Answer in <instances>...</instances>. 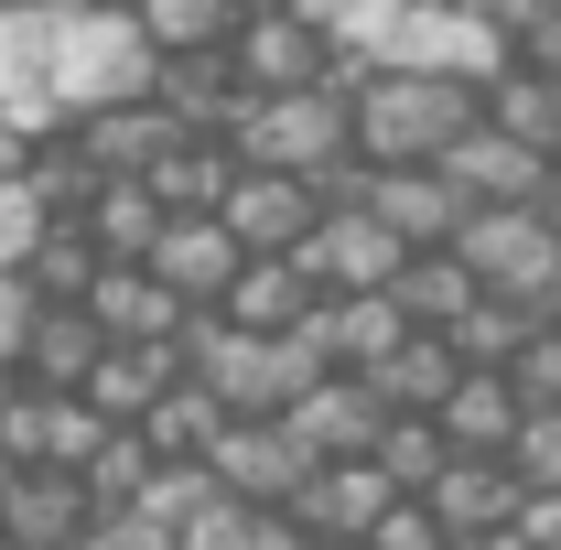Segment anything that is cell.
Returning <instances> with one entry per match:
<instances>
[{
  "label": "cell",
  "instance_id": "cell-1",
  "mask_svg": "<svg viewBox=\"0 0 561 550\" xmlns=\"http://www.w3.org/2000/svg\"><path fill=\"white\" fill-rule=\"evenodd\" d=\"M486 119V87L465 76H421V66H367L346 87V130L367 173H400V162H443L454 140Z\"/></svg>",
  "mask_w": 561,
  "mask_h": 550
},
{
  "label": "cell",
  "instance_id": "cell-2",
  "mask_svg": "<svg viewBox=\"0 0 561 550\" xmlns=\"http://www.w3.org/2000/svg\"><path fill=\"white\" fill-rule=\"evenodd\" d=\"M184 378H206V400L227 421H280L313 378H335V367L302 335H249V324H227V313H195V324H184Z\"/></svg>",
  "mask_w": 561,
  "mask_h": 550
},
{
  "label": "cell",
  "instance_id": "cell-3",
  "mask_svg": "<svg viewBox=\"0 0 561 550\" xmlns=\"http://www.w3.org/2000/svg\"><path fill=\"white\" fill-rule=\"evenodd\" d=\"M227 162H249V173H335L356 162V130H346V87H280V98H238L227 108Z\"/></svg>",
  "mask_w": 561,
  "mask_h": 550
},
{
  "label": "cell",
  "instance_id": "cell-4",
  "mask_svg": "<svg viewBox=\"0 0 561 550\" xmlns=\"http://www.w3.org/2000/svg\"><path fill=\"white\" fill-rule=\"evenodd\" d=\"M151 76H162V55L140 44L130 11L55 0V108H66V119L108 108V98H151Z\"/></svg>",
  "mask_w": 561,
  "mask_h": 550
},
{
  "label": "cell",
  "instance_id": "cell-5",
  "mask_svg": "<svg viewBox=\"0 0 561 550\" xmlns=\"http://www.w3.org/2000/svg\"><path fill=\"white\" fill-rule=\"evenodd\" d=\"M454 260L486 280L496 302H518L529 324H551V313H561V227L540 206H476V216H465V238H454Z\"/></svg>",
  "mask_w": 561,
  "mask_h": 550
},
{
  "label": "cell",
  "instance_id": "cell-6",
  "mask_svg": "<svg viewBox=\"0 0 561 550\" xmlns=\"http://www.w3.org/2000/svg\"><path fill=\"white\" fill-rule=\"evenodd\" d=\"M227 76H238V98H280V87H356L346 55H335V33H324L313 11H249V22H238V44H227Z\"/></svg>",
  "mask_w": 561,
  "mask_h": 550
},
{
  "label": "cell",
  "instance_id": "cell-7",
  "mask_svg": "<svg viewBox=\"0 0 561 550\" xmlns=\"http://www.w3.org/2000/svg\"><path fill=\"white\" fill-rule=\"evenodd\" d=\"M313 216H324V206H313L302 173H249V162H238L227 195H216V227L238 238V260H291V249L313 238Z\"/></svg>",
  "mask_w": 561,
  "mask_h": 550
},
{
  "label": "cell",
  "instance_id": "cell-8",
  "mask_svg": "<svg viewBox=\"0 0 561 550\" xmlns=\"http://www.w3.org/2000/svg\"><path fill=\"white\" fill-rule=\"evenodd\" d=\"M195 465H206L216 496H238V507H291V485L313 475V454L291 443V421H227Z\"/></svg>",
  "mask_w": 561,
  "mask_h": 550
},
{
  "label": "cell",
  "instance_id": "cell-9",
  "mask_svg": "<svg viewBox=\"0 0 561 550\" xmlns=\"http://www.w3.org/2000/svg\"><path fill=\"white\" fill-rule=\"evenodd\" d=\"M291 260L313 271V291H389L411 249H400V238H389L367 206H324V216H313V238H302Z\"/></svg>",
  "mask_w": 561,
  "mask_h": 550
},
{
  "label": "cell",
  "instance_id": "cell-10",
  "mask_svg": "<svg viewBox=\"0 0 561 550\" xmlns=\"http://www.w3.org/2000/svg\"><path fill=\"white\" fill-rule=\"evenodd\" d=\"M367 216L400 238V249H454L465 238V184L443 173V162H400V173H367Z\"/></svg>",
  "mask_w": 561,
  "mask_h": 550
},
{
  "label": "cell",
  "instance_id": "cell-11",
  "mask_svg": "<svg viewBox=\"0 0 561 550\" xmlns=\"http://www.w3.org/2000/svg\"><path fill=\"white\" fill-rule=\"evenodd\" d=\"M76 313H87L108 345H184V324H195V313L140 271V260H98V280H87V302H76Z\"/></svg>",
  "mask_w": 561,
  "mask_h": 550
},
{
  "label": "cell",
  "instance_id": "cell-12",
  "mask_svg": "<svg viewBox=\"0 0 561 550\" xmlns=\"http://www.w3.org/2000/svg\"><path fill=\"white\" fill-rule=\"evenodd\" d=\"M66 140H76V162L87 173H151L173 140H195L162 98H108V108H87V119H66Z\"/></svg>",
  "mask_w": 561,
  "mask_h": 550
},
{
  "label": "cell",
  "instance_id": "cell-13",
  "mask_svg": "<svg viewBox=\"0 0 561 550\" xmlns=\"http://www.w3.org/2000/svg\"><path fill=\"white\" fill-rule=\"evenodd\" d=\"M280 421H291V443H302L313 465H356V454L389 432L378 389H367V378H346V367H335V378H313V389H302V400H291Z\"/></svg>",
  "mask_w": 561,
  "mask_h": 550
},
{
  "label": "cell",
  "instance_id": "cell-14",
  "mask_svg": "<svg viewBox=\"0 0 561 550\" xmlns=\"http://www.w3.org/2000/svg\"><path fill=\"white\" fill-rule=\"evenodd\" d=\"M518 496H529V485H518L507 454H454L443 475L421 485V507L443 518V540H486V529H507V518H518Z\"/></svg>",
  "mask_w": 561,
  "mask_h": 550
},
{
  "label": "cell",
  "instance_id": "cell-15",
  "mask_svg": "<svg viewBox=\"0 0 561 550\" xmlns=\"http://www.w3.org/2000/svg\"><path fill=\"white\" fill-rule=\"evenodd\" d=\"M140 271L162 280L184 313H216V302H227V280H238V238H227L216 216H173V227L151 238V260H140Z\"/></svg>",
  "mask_w": 561,
  "mask_h": 550
},
{
  "label": "cell",
  "instance_id": "cell-16",
  "mask_svg": "<svg viewBox=\"0 0 561 550\" xmlns=\"http://www.w3.org/2000/svg\"><path fill=\"white\" fill-rule=\"evenodd\" d=\"M443 173L465 184V206H540V184H551V151H529V140H507L496 119H476V130L443 151Z\"/></svg>",
  "mask_w": 561,
  "mask_h": 550
},
{
  "label": "cell",
  "instance_id": "cell-17",
  "mask_svg": "<svg viewBox=\"0 0 561 550\" xmlns=\"http://www.w3.org/2000/svg\"><path fill=\"white\" fill-rule=\"evenodd\" d=\"M184 378V345H98V367H87V411L108 421V432H140L151 421V400Z\"/></svg>",
  "mask_w": 561,
  "mask_h": 550
},
{
  "label": "cell",
  "instance_id": "cell-18",
  "mask_svg": "<svg viewBox=\"0 0 561 550\" xmlns=\"http://www.w3.org/2000/svg\"><path fill=\"white\" fill-rule=\"evenodd\" d=\"M98 518V496L66 475V465H22L11 475V496H0V529H11V550H76V529Z\"/></svg>",
  "mask_w": 561,
  "mask_h": 550
},
{
  "label": "cell",
  "instance_id": "cell-19",
  "mask_svg": "<svg viewBox=\"0 0 561 550\" xmlns=\"http://www.w3.org/2000/svg\"><path fill=\"white\" fill-rule=\"evenodd\" d=\"M389 496H400V485H389L378 465H367V454H356V465H313V475L291 485V518H302L313 540H367Z\"/></svg>",
  "mask_w": 561,
  "mask_h": 550
},
{
  "label": "cell",
  "instance_id": "cell-20",
  "mask_svg": "<svg viewBox=\"0 0 561 550\" xmlns=\"http://www.w3.org/2000/svg\"><path fill=\"white\" fill-rule=\"evenodd\" d=\"M98 345H108V335H98L76 302H33V324H22V356H11V367H22V389L76 400V389H87V367H98Z\"/></svg>",
  "mask_w": 561,
  "mask_h": 550
},
{
  "label": "cell",
  "instance_id": "cell-21",
  "mask_svg": "<svg viewBox=\"0 0 561 550\" xmlns=\"http://www.w3.org/2000/svg\"><path fill=\"white\" fill-rule=\"evenodd\" d=\"M389 302H400V324H411V335H454V324L486 302V280L465 271L454 249H411L400 280H389Z\"/></svg>",
  "mask_w": 561,
  "mask_h": 550
},
{
  "label": "cell",
  "instance_id": "cell-22",
  "mask_svg": "<svg viewBox=\"0 0 561 550\" xmlns=\"http://www.w3.org/2000/svg\"><path fill=\"white\" fill-rule=\"evenodd\" d=\"M454 378H465V356H454V335H400L389 345V356H378V367H367V389H378V411L400 421V411H443V400H454Z\"/></svg>",
  "mask_w": 561,
  "mask_h": 550
},
{
  "label": "cell",
  "instance_id": "cell-23",
  "mask_svg": "<svg viewBox=\"0 0 561 550\" xmlns=\"http://www.w3.org/2000/svg\"><path fill=\"white\" fill-rule=\"evenodd\" d=\"M76 227H87L98 260H151V238H162L173 216H162V195H151L140 173H98V195L76 206Z\"/></svg>",
  "mask_w": 561,
  "mask_h": 550
},
{
  "label": "cell",
  "instance_id": "cell-24",
  "mask_svg": "<svg viewBox=\"0 0 561 550\" xmlns=\"http://www.w3.org/2000/svg\"><path fill=\"white\" fill-rule=\"evenodd\" d=\"M324 291H313V271L302 260H238V280H227V324H249V335H291L302 313H313Z\"/></svg>",
  "mask_w": 561,
  "mask_h": 550
},
{
  "label": "cell",
  "instance_id": "cell-25",
  "mask_svg": "<svg viewBox=\"0 0 561 550\" xmlns=\"http://www.w3.org/2000/svg\"><path fill=\"white\" fill-rule=\"evenodd\" d=\"M443 443H454V454H507V443H518V389H507V378H496V367H465V378H454V400H443Z\"/></svg>",
  "mask_w": 561,
  "mask_h": 550
},
{
  "label": "cell",
  "instance_id": "cell-26",
  "mask_svg": "<svg viewBox=\"0 0 561 550\" xmlns=\"http://www.w3.org/2000/svg\"><path fill=\"white\" fill-rule=\"evenodd\" d=\"M130 22H140V44H151L162 66H184V55H227L249 11H238V0H140Z\"/></svg>",
  "mask_w": 561,
  "mask_h": 550
},
{
  "label": "cell",
  "instance_id": "cell-27",
  "mask_svg": "<svg viewBox=\"0 0 561 550\" xmlns=\"http://www.w3.org/2000/svg\"><path fill=\"white\" fill-rule=\"evenodd\" d=\"M216 432H227V411L206 400V378H173L162 400H151V421H140V443H151V465H195Z\"/></svg>",
  "mask_w": 561,
  "mask_h": 550
},
{
  "label": "cell",
  "instance_id": "cell-28",
  "mask_svg": "<svg viewBox=\"0 0 561 550\" xmlns=\"http://www.w3.org/2000/svg\"><path fill=\"white\" fill-rule=\"evenodd\" d=\"M486 119L507 140H529V151H551V130H561V76H529V66L486 76Z\"/></svg>",
  "mask_w": 561,
  "mask_h": 550
},
{
  "label": "cell",
  "instance_id": "cell-29",
  "mask_svg": "<svg viewBox=\"0 0 561 550\" xmlns=\"http://www.w3.org/2000/svg\"><path fill=\"white\" fill-rule=\"evenodd\" d=\"M367 465H378V475L400 485V496H421V485H432V475H443V465H454V443H443V421L400 411V421H389V432H378V443H367Z\"/></svg>",
  "mask_w": 561,
  "mask_h": 550
},
{
  "label": "cell",
  "instance_id": "cell-30",
  "mask_svg": "<svg viewBox=\"0 0 561 550\" xmlns=\"http://www.w3.org/2000/svg\"><path fill=\"white\" fill-rule=\"evenodd\" d=\"M87 280H98L87 227H44V238H33V260H22V291H33V302H87Z\"/></svg>",
  "mask_w": 561,
  "mask_h": 550
},
{
  "label": "cell",
  "instance_id": "cell-31",
  "mask_svg": "<svg viewBox=\"0 0 561 550\" xmlns=\"http://www.w3.org/2000/svg\"><path fill=\"white\" fill-rule=\"evenodd\" d=\"M496 378L518 389V411H561V313H551V324H529V335H518V356H507Z\"/></svg>",
  "mask_w": 561,
  "mask_h": 550
},
{
  "label": "cell",
  "instance_id": "cell-32",
  "mask_svg": "<svg viewBox=\"0 0 561 550\" xmlns=\"http://www.w3.org/2000/svg\"><path fill=\"white\" fill-rule=\"evenodd\" d=\"M87 496H98V507H130L140 485H151V443H140V432H108V443H98V454H87Z\"/></svg>",
  "mask_w": 561,
  "mask_h": 550
},
{
  "label": "cell",
  "instance_id": "cell-33",
  "mask_svg": "<svg viewBox=\"0 0 561 550\" xmlns=\"http://www.w3.org/2000/svg\"><path fill=\"white\" fill-rule=\"evenodd\" d=\"M98 443H108V421L87 411V400H55V389H44V454H33V465H66V475H87V454H98Z\"/></svg>",
  "mask_w": 561,
  "mask_h": 550
},
{
  "label": "cell",
  "instance_id": "cell-34",
  "mask_svg": "<svg viewBox=\"0 0 561 550\" xmlns=\"http://www.w3.org/2000/svg\"><path fill=\"white\" fill-rule=\"evenodd\" d=\"M518 335H529V313L486 291V302H476V313L454 324V356H465V367H507V356H518Z\"/></svg>",
  "mask_w": 561,
  "mask_h": 550
},
{
  "label": "cell",
  "instance_id": "cell-35",
  "mask_svg": "<svg viewBox=\"0 0 561 550\" xmlns=\"http://www.w3.org/2000/svg\"><path fill=\"white\" fill-rule=\"evenodd\" d=\"M206 496H216V475H206V465H151V485H140L130 507H140V518H162V529H184Z\"/></svg>",
  "mask_w": 561,
  "mask_h": 550
},
{
  "label": "cell",
  "instance_id": "cell-36",
  "mask_svg": "<svg viewBox=\"0 0 561 550\" xmlns=\"http://www.w3.org/2000/svg\"><path fill=\"white\" fill-rule=\"evenodd\" d=\"M507 465H518V485H529V496H561V411H529V421H518Z\"/></svg>",
  "mask_w": 561,
  "mask_h": 550
},
{
  "label": "cell",
  "instance_id": "cell-37",
  "mask_svg": "<svg viewBox=\"0 0 561 550\" xmlns=\"http://www.w3.org/2000/svg\"><path fill=\"white\" fill-rule=\"evenodd\" d=\"M356 550H454V540H443V518H432L421 496H389V507H378V529H367Z\"/></svg>",
  "mask_w": 561,
  "mask_h": 550
},
{
  "label": "cell",
  "instance_id": "cell-38",
  "mask_svg": "<svg viewBox=\"0 0 561 550\" xmlns=\"http://www.w3.org/2000/svg\"><path fill=\"white\" fill-rule=\"evenodd\" d=\"M76 550H173V529L140 518V507H98V518L76 529Z\"/></svg>",
  "mask_w": 561,
  "mask_h": 550
},
{
  "label": "cell",
  "instance_id": "cell-39",
  "mask_svg": "<svg viewBox=\"0 0 561 550\" xmlns=\"http://www.w3.org/2000/svg\"><path fill=\"white\" fill-rule=\"evenodd\" d=\"M44 227H55V216H44V195H33V184H0V271H22Z\"/></svg>",
  "mask_w": 561,
  "mask_h": 550
},
{
  "label": "cell",
  "instance_id": "cell-40",
  "mask_svg": "<svg viewBox=\"0 0 561 550\" xmlns=\"http://www.w3.org/2000/svg\"><path fill=\"white\" fill-rule=\"evenodd\" d=\"M465 11H476V22H486L496 44H507V55H518V44H529V33H540V22H551L561 0H465Z\"/></svg>",
  "mask_w": 561,
  "mask_h": 550
},
{
  "label": "cell",
  "instance_id": "cell-41",
  "mask_svg": "<svg viewBox=\"0 0 561 550\" xmlns=\"http://www.w3.org/2000/svg\"><path fill=\"white\" fill-rule=\"evenodd\" d=\"M33 162H44V130H22V119L0 108V184H33Z\"/></svg>",
  "mask_w": 561,
  "mask_h": 550
},
{
  "label": "cell",
  "instance_id": "cell-42",
  "mask_svg": "<svg viewBox=\"0 0 561 550\" xmlns=\"http://www.w3.org/2000/svg\"><path fill=\"white\" fill-rule=\"evenodd\" d=\"M22 324H33V291H22V271H0V367L22 356Z\"/></svg>",
  "mask_w": 561,
  "mask_h": 550
},
{
  "label": "cell",
  "instance_id": "cell-43",
  "mask_svg": "<svg viewBox=\"0 0 561 550\" xmlns=\"http://www.w3.org/2000/svg\"><path fill=\"white\" fill-rule=\"evenodd\" d=\"M529 550H561V496H518V518H507Z\"/></svg>",
  "mask_w": 561,
  "mask_h": 550
},
{
  "label": "cell",
  "instance_id": "cell-44",
  "mask_svg": "<svg viewBox=\"0 0 561 550\" xmlns=\"http://www.w3.org/2000/svg\"><path fill=\"white\" fill-rule=\"evenodd\" d=\"M454 550H529L518 529H486V540H454Z\"/></svg>",
  "mask_w": 561,
  "mask_h": 550
},
{
  "label": "cell",
  "instance_id": "cell-45",
  "mask_svg": "<svg viewBox=\"0 0 561 550\" xmlns=\"http://www.w3.org/2000/svg\"><path fill=\"white\" fill-rule=\"evenodd\" d=\"M540 216H551V227H561V162H551V184H540Z\"/></svg>",
  "mask_w": 561,
  "mask_h": 550
},
{
  "label": "cell",
  "instance_id": "cell-46",
  "mask_svg": "<svg viewBox=\"0 0 561 550\" xmlns=\"http://www.w3.org/2000/svg\"><path fill=\"white\" fill-rule=\"evenodd\" d=\"M238 11H313V0H238Z\"/></svg>",
  "mask_w": 561,
  "mask_h": 550
},
{
  "label": "cell",
  "instance_id": "cell-47",
  "mask_svg": "<svg viewBox=\"0 0 561 550\" xmlns=\"http://www.w3.org/2000/svg\"><path fill=\"white\" fill-rule=\"evenodd\" d=\"M11 475H22V465H11V443H0V496H11Z\"/></svg>",
  "mask_w": 561,
  "mask_h": 550
},
{
  "label": "cell",
  "instance_id": "cell-48",
  "mask_svg": "<svg viewBox=\"0 0 561 550\" xmlns=\"http://www.w3.org/2000/svg\"><path fill=\"white\" fill-rule=\"evenodd\" d=\"M98 11H140V0H98Z\"/></svg>",
  "mask_w": 561,
  "mask_h": 550
},
{
  "label": "cell",
  "instance_id": "cell-49",
  "mask_svg": "<svg viewBox=\"0 0 561 550\" xmlns=\"http://www.w3.org/2000/svg\"><path fill=\"white\" fill-rule=\"evenodd\" d=\"M313 550H356V540H313Z\"/></svg>",
  "mask_w": 561,
  "mask_h": 550
},
{
  "label": "cell",
  "instance_id": "cell-50",
  "mask_svg": "<svg viewBox=\"0 0 561 550\" xmlns=\"http://www.w3.org/2000/svg\"><path fill=\"white\" fill-rule=\"evenodd\" d=\"M0 11H33V0H0Z\"/></svg>",
  "mask_w": 561,
  "mask_h": 550
},
{
  "label": "cell",
  "instance_id": "cell-51",
  "mask_svg": "<svg viewBox=\"0 0 561 550\" xmlns=\"http://www.w3.org/2000/svg\"><path fill=\"white\" fill-rule=\"evenodd\" d=\"M551 162H561V130H551Z\"/></svg>",
  "mask_w": 561,
  "mask_h": 550
}]
</instances>
